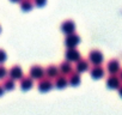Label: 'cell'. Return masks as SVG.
Segmentation results:
<instances>
[{"mask_svg": "<svg viewBox=\"0 0 122 115\" xmlns=\"http://www.w3.org/2000/svg\"><path fill=\"white\" fill-rule=\"evenodd\" d=\"M79 42H80V37L78 35H76L74 32L67 35V37L65 40V44L67 48H76V46H78Z\"/></svg>", "mask_w": 122, "mask_h": 115, "instance_id": "obj_1", "label": "cell"}, {"mask_svg": "<svg viewBox=\"0 0 122 115\" xmlns=\"http://www.w3.org/2000/svg\"><path fill=\"white\" fill-rule=\"evenodd\" d=\"M89 58H90V61L95 65H101L103 61V54L99 50H92Z\"/></svg>", "mask_w": 122, "mask_h": 115, "instance_id": "obj_2", "label": "cell"}, {"mask_svg": "<svg viewBox=\"0 0 122 115\" xmlns=\"http://www.w3.org/2000/svg\"><path fill=\"white\" fill-rule=\"evenodd\" d=\"M61 30H62V32H65L66 35L73 34L74 30H76V24L72 21H66V22L62 23V25H61Z\"/></svg>", "mask_w": 122, "mask_h": 115, "instance_id": "obj_3", "label": "cell"}, {"mask_svg": "<svg viewBox=\"0 0 122 115\" xmlns=\"http://www.w3.org/2000/svg\"><path fill=\"white\" fill-rule=\"evenodd\" d=\"M66 58L71 61H78L79 58H80V54L76 48H68L67 52H66Z\"/></svg>", "mask_w": 122, "mask_h": 115, "instance_id": "obj_4", "label": "cell"}, {"mask_svg": "<svg viewBox=\"0 0 122 115\" xmlns=\"http://www.w3.org/2000/svg\"><path fill=\"white\" fill-rule=\"evenodd\" d=\"M107 85H108L109 89H118V86H120V78L116 77L115 74H111L107 79Z\"/></svg>", "mask_w": 122, "mask_h": 115, "instance_id": "obj_5", "label": "cell"}, {"mask_svg": "<svg viewBox=\"0 0 122 115\" xmlns=\"http://www.w3.org/2000/svg\"><path fill=\"white\" fill-rule=\"evenodd\" d=\"M108 71L111 73V74H116L118 71H120V63L117 60H111L108 63Z\"/></svg>", "mask_w": 122, "mask_h": 115, "instance_id": "obj_6", "label": "cell"}, {"mask_svg": "<svg viewBox=\"0 0 122 115\" xmlns=\"http://www.w3.org/2000/svg\"><path fill=\"white\" fill-rule=\"evenodd\" d=\"M103 74H104V70H103L99 65H96V66L91 70V76H92V78H95V79L102 78Z\"/></svg>", "mask_w": 122, "mask_h": 115, "instance_id": "obj_7", "label": "cell"}, {"mask_svg": "<svg viewBox=\"0 0 122 115\" xmlns=\"http://www.w3.org/2000/svg\"><path fill=\"white\" fill-rule=\"evenodd\" d=\"M20 9L23 11H30L34 7V1L32 0H20Z\"/></svg>", "mask_w": 122, "mask_h": 115, "instance_id": "obj_8", "label": "cell"}, {"mask_svg": "<svg viewBox=\"0 0 122 115\" xmlns=\"http://www.w3.org/2000/svg\"><path fill=\"white\" fill-rule=\"evenodd\" d=\"M43 76V70L40 66H34V68L31 70V77L34 78H41Z\"/></svg>", "mask_w": 122, "mask_h": 115, "instance_id": "obj_9", "label": "cell"}, {"mask_svg": "<svg viewBox=\"0 0 122 115\" xmlns=\"http://www.w3.org/2000/svg\"><path fill=\"white\" fill-rule=\"evenodd\" d=\"M87 67H89L87 61H85V60H78V64H77V71L78 72H84V71L87 70Z\"/></svg>", "mask_w": 122, "mask_h": 115, "instance_id": "obj_10", "label": "cell"}, {"mask_svg": "<svg viewBox=\"0 0 122 115\" xmlns=\"http://www.w3.org/2000/svg\"><path fill=\"white\" fill-rule=\"evenodd\" d=\"M38 88H40V90L41 91H48L50 88H51V84H50V82L49 80H47V79H44V80H42L41 83H40V85H38Z\"/></svg>", "mask_w": 122, "mask_h": 115, "instance_id": "obj_11", "label": "cell"}, {"mask_svg": "<svg viewBox=\"0 0 122 115\" xmlns=\"http://www.w3.org/2000/svg\"><path fill=\"white\" fill-rule=\"evenodd\" d=\"M10 76L12 78H20L22 77V70L18 66H15L11 71H10Z\"/></svg>", "mask_w": 122, "mask_h": 115, "instance_id": "obj_12", "label": "cell"}, {"mask_svg": "<svg viewBox=\"0 0 122 115\" xmlns=\"http://www.w3.org/2000/svg\"><path fill=\"white\" fill-rule=\"evenodd\" d=\"M57 73V70L55 66H49V68L47 70V76L48 77H55Z\"/></svg>", "mask_w": 122, "mask_h": 115, "instance_id": "obj_13", "label": "cell"}, {"mask_svg": "<svg viewBox=\"0 0 122 115\" xmlns=\"http://www.w3.org/2000/svg\"><path fill=\"white\" fill-rule=\"evenodd\" d=\"M30 88H31V79H28V78L23 79V82H22V89L23 90H26V89H30Z\"/></svg>", "mask_w": 122, "mask_h": 115, "instance_id": "obj_14", "label": "cell"}, {"mask_svg": "<svg viewBox=\"0 0 122 115\" xmlns=\"http://www.w3.org/2000/svg\"><path fill=\"white\" fill-rule=\"evenodd\" d=\"M66 83H67L66 78L60 77V78H57V80H56V86H57V88H64V86L66 85Z\"/></svg>", "mask_w": 122, "mask_h": 115, "instance_id": "obj_15", "label": "cell"}, {"mask_svg": "<svg viewBox=\"0 0 122 115\" xmlns=\"http://www.w3.org/2000/svg\"><path fill=\"white\" fill-rule=\"evenodd\" d=\"M71 70H72V68H71V65H70L68 63H64L62 65H61V71H62V72L68 73Z\"/></svg>", "mask_w": 122, "mask_h": 115, "instance_id": "obj_16", "label": "cell"}, {"mask_svg": "<svg viewBox=\"0 0 122 115\" xmlns=\"http://www.w3.org/2000/svg\"><path fill=\"white\" fill-rule=\"evenodd\" d=\"M79 83H80L79 76H78V74H73L72 78H71V84H72V85H78Z\"/></svg>", "mask_w": 122, "mask_h": 115, "instance_id": "obj_17", "label": "cell"}, {"mask_svg": "<svg viewBox=\"0 0 122 115\" xmlns=\"http://www.w3.org/2000/svg\"><path fill=\"white\" fill-rule=\"evenodd\" d=\"M47 4V0H34V5H36L37 7H43Z\"/></svg>", "mask_w": 122, "mask_h": 115, "instance_id": "obj_18", "label": "cell"}, {"mask_svg": "<svg viewBox=\"0 0 122 115\" xmlns=\"http://www.w3.org/2000/svg\"><path fill=\"white\" fill-rule=\"evenodd\" d=\"M5 60H6V53L3 49H0V63H4Z\"/></svg>", "mask_w": 122, "mask_h": 115, "instance_id": "obj_19", "label": "cell"}, {"mask_svg": "<svg viewBox=\"0 0 122 115\" xmlns=\"http://www.w3.org/2000/svg\"><path fill=\"white\" fill-rule=\"evenodd\" d=\"M5 88H6V89H12V88H13L12 80H6V82H5Z\"/></svg>", "mask_w": 122, "mask_h": 115, "instance_id": "obj_20", "label": "cell"}, {"mask_svg": "<svg viewBox=\"0 0 122 115\" xmlns=\"http://www.w3.org/2000/svg\"><path fill=\"white\" fill-rule=\"evenodd\" d=\"M5 74H6V70L3 66H0V78H3Z\"/></svg>", "mask_w": 122, "mask_h": 115, "instance_id": "obj_21", "label": "cell"}, {"mask_svg": "<svg viewBox=\"0 0 122 115\" xmlns=\"http://www.w3.org/2000/svg\"><path fill=\"white\" fill-rule=\"evenodd\" d=\"M118 94H120V96L122 97V85H120V86H118Z\"/></svg>", "mask_w": 122, "mask_h": 115, "instance_id": "obj_22", "label": "cell"}, {"mask_svg": "<svg viewBox=\"0 0 122 115\" xmlns=\"http://www.w3.org/2000/svg\"><path fill=\"white\" fill-rule=\"evenodd\" d=\"M11 1H12V3H19L20 0H11Z\"/></svg>", "mask_w": 122, "mask_h": 115, "instance_id": "obj_23", "label": "cell"}, {"mask_svg": "<svg viewBox=\"0 0 122 115\" xmlns=\"http://www.w3.org/2000/svg\"><path fill=\"white\" fill-rule=\"evenodd\" d=\"M120 77H121V78H120V80H122V71H121V74H120Z\"/></svg>", "mask_w": 122, "mask_h": 115, "instance_id": "obj_24", "label": "cell"}, {"mask_svg": "<svg viewBox=\"0 0 122 115\" xmlns=\"http://www.w3.org/2000/svg\"><path fill=\"white\" fill-rule=\"evenodd\" d=\"M1 94H3V89H1V88H0V95H1Z\"/></svg>", "mask_w": 122, "mask_h": 115, "instance_id": "obj_25", "label": "cell"}, {"mask_svg": "<svg viewBox=\"0 0 122 115\" xmlns=\"http://www.w3.org/2000/svg\"><path fill=\"white\" fill-rule=\"evenodd\" d=\"M0 31H1V29H0Z\"/></svg>", "mask_w": 122, "mask_h": 115, "instance_id": "obj_26", "label": "cell"}]
</instances>
